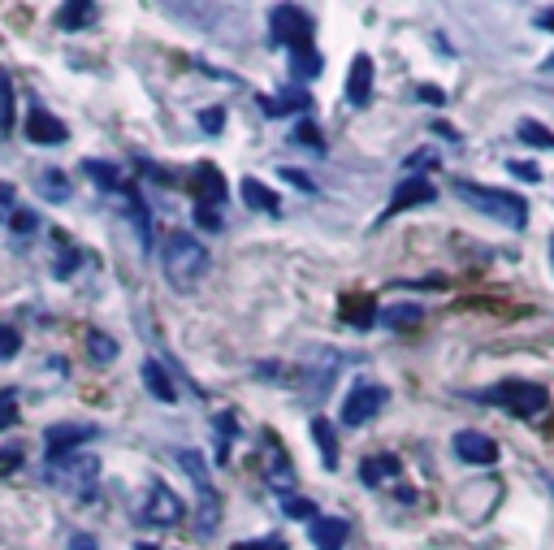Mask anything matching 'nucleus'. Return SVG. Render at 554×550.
Wrapping results in <instances>:
<instances>
[{
  "label": "nucleus",
  "instance_id": "6ab92c4d",
  "mask_svg": "<svg viewBox=\"0 0 554 550\" xmlns=\"http://www.w3.org/2000/svg\"><path fill=\"white\" fill-rule=\"evenodd\" d=\"M260 109H265L269 117H286V113H308L312 109V96L308 91H282L277 100H269V96H260Z\"/></svg>",
  "mask_w": 554,
  "mask_h": 550
},
{
  "label": "nucleus",
  "instance_id": "ddd939ff",
  "mask_svg": "<svg viewBox=\"0 0 554 550\" xmlns=\"http://www.w3.org/2000/svg\"><path fill=\"white\" fill-rule=\"evenodd\" d=\"M187 182L195 187V200L200 204H213V208L226 204V178H221L217 165H195Z\"/></svg>",
  "mask_w": 554,
  "mask_h": 550
},
{
  "label": "nucleus",
  "instance_id": "dca6fc26",
  "mask_svg": "<svg viewBox=\"0 0 554 550\" xmlns=\"http://www.w3.org/2000/svg\"><path fill=\"white\" fill-rule=\"evenodd\" d=\"M100 22V5H91V0H70V5L57 9V26L61 31H87V26Z\"/></svg>",
  "mask_w": 554,
  "mask_h": 550
},
{
  "label": "nucleus",
  "instance_id": "0eeeda50",
  "mask_svg": "<svg viewBox=\"0 0 554 550\" xmlns=\"http://www.w3.org/2000/svg\"><path fill=\"white\" fill-rule=\"evenodd\" d=\"M390 403V390L386 386H377V382H355L347 390V403H342V425L347 429H360L368 425L373 416L381 412Z\"/></svg>",
  "mask_w": 554,
  "mask_h": 550
},
{
  "label": "nucleus",
  "instance_id": "f03ea898",
  "mask_svg": "<svg viewBox=\"0 0 554 550\" xmlns=\"http://www.w3.org/2000/svg\"><path fill=\"white\" fill-rule=\"evenodd\" d=\"M48 481L74 503H96L100 499V460L96 455H65L48 464Z\"/></svg>",
  "mask_w": 554,
  "mask_h": 550
},
{
  "label": "nucleus",
  "instance_id": "f257e3e1",
  "mask_svg": "<svg viewBox=\"0 0 554 550\" xmlns=\"http://www.w3.org/2000/svg\"><path fill=\"white\" fill-rule=\"evenodd\" d=\"M161 260H165V278L174 291H195V286L204 282V273L213 269L208 247L195 239V234H169Z\"/></svg>",
  "mask_w": 554,
  "mask_h": 550
},
{
  "label": "nucleus",
  "instance_id": "58836bf2",
  "mask_svg": "<svg viewBox=\"0 0 554 550\" xmlns=\"http://www.w3.org/2000/svg\"><path fill=\"white\" fill-rule=\"evenodd\" d=\"M65 546H70V550H96V538H91V533H83V529H74Z\"/></svg>",
  "mask_w": 554,
  "mask_h": 550
},
{
  "label": "nucleus",
  "instance_id": "a211bd4d",
  "mask_svg": "<svg viewBox=\"0 0 554 550\" xmlns=\"http://www.w3.org/2000/svg\"><path fill=\"white\" fill-rule=\"evenodd\" d=\"M239 191H243V200L252 204L256 213H265V217H277V213H282V195L269 191L260 178H243V182H239Z\"/></svg>",
  "mask_w": 554,
  "mask_h": 550
},
{
  "label": "nucleus",
  "instance_id": "aec40b11",
  "mask_svg": "<svg viewBox=\"0 0 554 550\" xmlns=\"http://www.w3.org/2000/svg\"><path fill=\"white\" fill-rule=\"evenodd\" d=\"M312 442L321 451V464L325 468H338V429L325 421V416H312Z\"/></svg>",
  "mask_w": 554,
  "mask_h": 550
},
{
  "label": "nucleus",
  "instance_id": "f8f14e48",
  "mask_svg": "<svg viewBox=\"0 0 554 550\" xmlns=\"http://www.w3.org/2000/svg\"><path fill=\"white\" fill-rule=\"evenodd\" d=\"M342 96H347L351 109H364V104L373 100V57H368V52H360V57L351 61V70H347V91H342Z\"/></svg>",
  "mask_w": 554,
  "mask_h": 550
},
{
  "label": "nucleus",
  "instance_id": "f704fd0d",
  "mask_svg": "<svg viewBox=\"0 0 554 550\" xmlns=\"http://www.w3.org/2000/svg\"><path fill=\"white\" fill-rule=\"evenodd\" d=\"M13 403H18V390H0V429L18 421V408H13Z\"/></svg>",
  "mask_w": 554,
  "mask_h": 550
},
{
  "label": "nucleus",
  "instance_id": "473e14b6",
  "mask_svg": "<svg viewBox=\"0 0 554 550\" xmlns=\"http://www.w3.org/2000/svg\"><path fill=\"white\" fill-rule=\"evenodd\" d=\"M18 351H22L18 330H13V325H0V360H13Z\"/></svg>",
  "mask_w": 554,
  "mask_h": 550
},
{
  "label": "nucleus",
  "instance_id": "c03bdc74",
  "mask_svg": "<svg viewBox=\"0 0 554 550\" xmlns=\"http://www.w3.org/2000/svg\"><path fill=\"white\" fill-rule=\"evenodd\" d=\"M537 26H546V31H554V9H542V13H537Z\"/></svg>",
  "mask_w": 554,
  "mask_h": 550
},
{
  "label": "nucleus",
  "instance_id": "49530a36",
  "mask_svg": "<svg viewBox=\"0 0 554 550\" xmlns=\"http://www.w3.org/2000/svg\"><path fill=\"white\" fill-rule=\"evenodd\" d=\"M135 550H156V546H152V542H139V546H135Z\"/></svg>",
  "mask_w": 554,
  "mask_h": 550
},
{
  "label": "nucleus",
  "instance_id": "a18cd8bd",
  "mask_svg": "<svg viewBox=\"0 0 554 550\" xmlns=\"http://www.w3.org/2000/svg\"><path fill=\"white\" fill-rule=\"evenodd\" d=\"M13 200V187H9V182H0V204H9Z\"/></svg>",
  "mask_w": 554,
  "mask_h": 550
},
{
  "label": "nucleus",
  "instance_id": "4be33fe9",
  "mask_svg": "<svg viewBox=\"0 0 554 550\" xmlns=\"http://www.w3.org/2000/svg\"><path fill=\"white\" fill-rule=\"evenodd\" d=\"M399 473H403V464L394 460V455H368V460L360 464L364 486H381V481H390V477H399Z\"/></svg>",
  "mask_w": 554,
  "mask_h": 550
},
{
  "label": "nucleus",
  "instance_id": "9b49d317",
  "mask_svg": "<svg viewBox=\"0 0 554 550\" xmlns=\"http://www.w3.org/2000/svg\"><path fill=\"white\" fill-rule=\"evenodd\" d=\"M438 200V187H433L429 178H420V174H412L407 182H399L394 187V195H390V208L381 213V221L386 217H394V213H407V208H416V204H433Z\"/></svg>",
  "mask_w": 554,
  "mask_h": 550
},
{
  "label": "nucleus",
  "instance_id": "423d86ee",
  "mask_svg": "<svg viewBox=\"0 0 554 550\" xmlns=\"http://www.w3.org/2000/svg\"><path fill=\"white\" fill-rule=\"evenodd\" d=\"M174 460L187 468V477L195 481V490H200V499H204V516H200V533H213L221 525V499H217V490H213V481H208V460L200 451H191V447H182L174 451Z\"/></svg>",
  "mask_w": 554,
  "mask_h": 550
},
{
  "label": "nucleus",
  "instance_id": "c9c22d12",
  "mask_svg": "<svg viewBox=\"0 0 554 550\" xmlns=\"http://www.w3.org/2000/svg\"><path fill=\"white\" fill-rule=\"evenodd\" d=\"M9 226H13V234H31V230L39 226V217H35V213H26V208H18V213L9 217Z\"/></svg>",
  "mask_w": 554,
  "mask_h": 550
},
{
  "label": "nucleus",
  "instance_id": "20e7f679",
  "mask_svg": "<svg viewBox=\"0 0 554 550\" xmlns=\"http://www.w3.org/2000/svg\"><path fill=\"white\" fill-rule=\"evenodd\" d=\"M312 31H316V22L299 5H277L269 13V35H273V44H282L286 52L312 48Z\"/></svg>",
  "mask_w": 554,
  "mask_h": 550
},
{
  "label": "nucleus",
  "instance_id": "2f4dec72",
  "mask_svg": "<svg viewBox=\"0 0 554 550\" xmlns=\"http://www.w3.org/2000/svg\"><path fill=\"white\" fill-rule=\"evenodd\" d=\"M195 226H200V230H221V226H226V221H221V208L195 204Z\"/></svg>",
  "mask_w": 554,
  "mask_h": 550
},
{
  "label": "nucleus",
  "instance_id": "ea45409f",
  "mask_svg": "<svg viewBox=\"0 0 554 550\" xmlns=\"http://www.w3.org/2000/svg\"><path fill=\"white\" fill-rule=\"evenodd\" d=\"M295 143H312V148H321V135H316V126H312V122H299Z\"/></svg>",
  "mask_w": 554,
  "mask_h": 550
},
{
  "label": "nucleus",
  "instance_id": "e433bc0d",
  "mask_svg": "<svg viewBox=\"0 0 554 550\" xmlns=\"http://www.w3.org/2000/svg\"><path fill=\"white\" fill-rule=\"evenodd\" d=\"M200 126L208 130V135H217V130L226 126V109H204V113H200Z\"/></svg>",
  "mask_w": 554,
  "mask_h": 550
},
{
  "label": "nucleus",
  "instance_id": "5701e85b",
  "mask_svg": "<svg viewBox=\"0 0 554 550\" xmlns=\"http://www.w3.org/2000/svg\"><path fill=\"white\" fill-rule=\"evenodd\" d=\"M377 304L373 299H342V321L355 325V330H373L377 325Z\"/></svg>",
  "mask_w": 554,
  "mask_h": 550
},
{
  "label": "nucleus",
  "instance_id": "bb28decb",
  "mask_svg": "<svg viewBox=\"0 0 554 550\" xmlns=\"http://www.w3.org/2000/svg\"><path fill=\"white\" fill-rule=\"evenodd\" d=\"M234 429H239V425H234V416H230V412H221V416H217V460H221V464L230 460V442H234Z\"/></svg>",
  "mask_w": 554,
  "mask_h": 550
},
{
  "label": "nucleus",
  "instance_id": "39448f33",
  "mask_svg": "<svg viewBox=\"0 0 554 550\" xmlns=\"http://www.w3.org/2000/svg\"><path fill=\"white\" fill-rule=\"evenodd\" d=\"M481 399L503 403L511 416H542V412L550 408L546 386H537V382H498L494 390H485Z\"/></svg>",
  "mask_w": 554,
  "mask_h": 550
},
{
  "label": "nucleus",
  "instance_id": "c756f323",
  "mask_svg": "<svg viewBox=\"0 0 554 550\" xmlns=\"http://www.w3.org/2000/svg\"><path fill=\"white\" fill-rule=\"evenodd\" d=\"M520 139L533 143V148H554V135L542 122H520Z\"/></svg>",
  "mask_w": 554,
  "mask_h": 550
},
{
  "label": "nucleus",
  "instance_id": "37998d69",
  "mask_svg": "<svg viewBox=\"0 0 554 550\" xmlns=\"http://www.w3.org/2000/svg\"><path fill=\"white\" fill-rule=\"evenodd\" d=\"M425 161H433V152H416V156H407V169H425Z\"/></svg>",
  "mask_w": 554,
  "mask_h": 550
},
{
  "label": "nucleus",
  "instance_id": "7ed1b4c3",
  "mask_svg": "<svg viewBox=\"0 0 554 550\" xmlns=\"http://www.w3.org/2000/svg\"><path fill=\"white\" fill-rule=\"evenodd\" d=\"M455 191L464 195V200H468L472 208H477V213L494 217V221H503V226H511V230H524V221H529V204H524L516 191L481 187V182H464V178L455 182Z\"/></svg>",
  "mask_w": 554,
  "mask_h": 550
},
{
  "label": "nucleus",
  "instance_id": "de8ad7c7",
  "mask_svg": "<svg viewBox=\"0 0 554 550\" xmlns=\"http://www.w3.org/2000/svg\"><path fill=\"white\" fill-rule=\"evenodd\" d=\"M546 70H554V57H550V61H546Z\"/></svg>",
  "mask_w": 554,
  "mask_h": 550
},
{
  "label": "nucleus",
  "instance_id": "4468645a",
  "mask_svg": "<svg viewBox=\"0 0 554 550\" xmlns=\"http://www.w3.org/2000/svg\"><path fill=\"white\" fill-rule=\"evenodd\" d=\"M455 455L464 464H494L498 460V442L477 434V429H464V434H455Z\"/></svg>",
  "mask_w": 554,
  "mask_h": 550
},
{
  "label": "nucleus",
  "instance_id": "9d476101",
  "mask_svg": "<svg viewBox=\"0 0 554 550\" xmlns=\"http://www.w3.org/2000/svg\"><path fill=\"white\" fill-rule=\"evenodd\" d=\"M26 139L39 143V148H61V143L70 139V126H65L61 117H52L48 109L31 104V113H26Z\"/></svg>",
  "mask_w": 554,
  "mask_h": 550
},
{
  "label": "nucleus",
  "instance_id": "79ce46f5",
  "mask_svg": "<svg viewBox=\"0 0 554 550\" xmlns=\"http://www.w3.org/2000/svg\"><path fill=\"white\" fill-rule=\"evenodd\" d=\"M282 178H286V182H295V187H299V191H316V187H312V182H308V178H303V174H295V169H286V174H282Z\"/></svg>",
  "mask_w": 554,
  "mask_h": 550
},
{
  "label": "nucleus",
  "instance_id": "7c9ffc66",
  "mask_svg": "<svg viewBox=\"0 0 554 550\" xmlns=\"http://www.w3.org/2000/svg\"><path fill=\"white\" fill-rule=\"evenodd\" d=\"M282 507H286V516H295V520H316V503H308V499H295V494H286L282 499Z\"/></svg>",
  "mask_w": 554,
  "mask_h": 550
},
{
  "label": "nucleus",
  "instance_id": "1a4fd4ad",
  "mask_svg": "<svg viewBox=\"0 0 554 550\" xmlns=\"http://www.w3.org/2000/svg\"><path fill=\"white\" fill-rule=\"evenodd\" d=\"M182 516H187V503H182L161 477H152V486H148V507H143V520H152V525H182Z\"/></svg>",
  "mask_w": 554,
  "mask_h": 550
},
{
  "label": "nucleus",
  "instance_id": "2eb2a0df",
  "mask_svg": "<svg viewBox=\"0 0 554 550\" xmlns=\"http://www.w3.org/2000/svg\"><path fill=\"white\" fill-rule=\"evenodd\" d=\"M347 533H351V525L342 516H316L308 525V538L316 550H342L347 546Z\"/></svg>",
  "mask_w": 554,
  "mask_h": 550
},
{
  "label": "nucleus",
  "instance_id": "393cba45",
  "mask_svg": "<svg viewBox=\"0 0 554 550\" xmlns=\"http://www.w3.org/2000/svg\"><path fill=\"white\" fill-rule=\"evenodd\" d=\"M290 74H295V78H316V74H321V52H316V48L290 52Z\"/></svg>",
  "mask_w": 554,
  "mask_h": 550
},
{
  "label": "nucleus",
  "instance_id": "f3484780",
  "mask_svg": "<svg viewBox=\"0 0 554 550\" xmlns=\"http://www.w3.org/2000/svg\"><path fill=\"white\" fill-rule=\"evenodd\" d=\"M143 386H148V395H152V399H161V403H178V386H174V377L165 373V364H161V360H143Z\"/></svg>",
  "mask_w": 554,
  "mask_h": 550
},
{
  "label": "nucleus",
  "instance_id": "6e6552de",
  "mask_svg": "<svg viewBox=\"0 0 554 550\" xmlns=\"http://www.w3.org/2000/svg\"><path fill=\"white\" fill-rule=\"evenodd\" d=\"M100 438V425H83V421H70V425H52L44 442H48V464L52 460H65V455H78L83 442H96Z\"/></svg>",
  "mask_w": 554,
  "mask_h": 550
},
{
  "label": "nucleus",
  "instance_id": "cd10ccee",
  "mask_svg": "<svg viewBox=\"0 0 554 550\" xmlns=\"http://www.w3.org/2000/svg\"><path fill=\"white\" fill-rule=\"evenodd\" d=\"M39 182H44V191H48V200H52V204L70 200V182H65V174H61V169H48V174L39 178Z\"/></svg>",
  "mask_w": 554,
  "mask_h": 550
},
{
  "label": "nucleus",
  "instance_id": "a19ab883",
  "mask_svg": "<svg viewBox=\"0 0 554 550\" xmlns=\"http://www.w3.org/2000/svg\"><path fill=\"white\" fill-rule=\"evenodd\" d=\"M416 96H420V100H425V104H442V100H446V96H442V87H420V91H416Z\"/></svg>",
  "mask_w": 554,
  "mask_h": 550
},
{
  "label": "nucleus",
  "instance_id": "c85d7f7f",
  "mask_svg": "<svg viewBox=\"0 0 554 550\" xmlns=\"http://www.w3.org/2000/svg\"><path fill=\"white\" fill-rule=\"evenodd\" d=\"M13 126V83H9V74L0 70V135Z\"/></svg>",
  "mask_w": 554,
  "mask_h": 550
},
{
  "label": "nucleus",
  "instance_id": "b1692460",
  "mask_svg": "<svg viewBox=\"0 0 554 550\" xmlns=\"http://www.w3.org/2000/svg\"><path fill=\"white\" fill-rule=\"evenodd\" d=\"M420 304H394V308H381L377 312V321L381 325H390V330H412V325H420Z\"/></svg>",
  "mask_w": 554,
  "mask_h": 550
},
{
  "label": "nucleus",
  "instance_id": "72a5a7b5",
  "mask_svg": "<svg viewBox=\"0 0 554 550\" xmlns=\"http://www.w3.org/2000/svg\"><path fill=\"white\" fill-rule=\"evenodd\" d=\"M230 550H290L282 533H269V538H256V542H239V546H230Z\"/></svg>",
  "mask_w": 554,
  "mask_h": 550
},
{
  "label": "nucleus",
  "instance_id": "a878e982",
  "mask_svg": "<svg viewBox=\"0 0 554 550\" xmlns=\"http://www.w3.org/2000/svg\"><path fill=\"white\" fill-rule=\"evenodd\" d=\"M87 351H91V360H96V364H113L117 360V343L109 334H100V330L87 334Z\"/></svg>",
  "mask_w": 554,
  "mask_h": 550
},
{
  "label": "nucleus",
  "instance_id": "09e8293b",
  "mask_svg": "<svg viewBox=\"0 0 554 550\" xmlns=\"http://www.w3.org/2000/svg\"><path fill=\"white\" fill-rule=\"evenodd\" d=\"M550 256H554V243H550Z\"/></svg>",
  "mask_w": 554,
  "mask_h": 550
},
{
  "label": "nucleus",
  "instance_id": "4c0bfd02",
  "mask_svg": "<svg viewBox=\"0 0 554 550\" xmlns=\"http://www.w3.org/2000/svg\"><path fill=\"white\" fill-rule=\"evenodd\" d=\"M511 174H516L520 182H542V169L529 165V161H511Z\"/></svg>",
  "mask_w": 554,
  "mask_h": 550
},
{
  "label": "nucleus",
  "instance_id": "412c9836",
  "mask_svg": "<svg viewBox=\"0 0 554 550\" xmlns=\"http://www.w3.org/2000/svg\"><path fill=\"white\" fill-rule=\"evenodd\" d=\"M83 165H87V178L96 182L100 191H109V195H126V191H130L117 165H109V161H83Z\"/></svg>",
  "mask_w": 554,
  "mask_h": 550
}]
</instances>
